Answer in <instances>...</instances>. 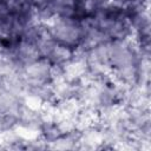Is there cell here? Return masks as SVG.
<instances>
[{"label": "cell", "mask_w": 151, "mask_h": 151, "mask_svg": "<svg viewBox=\"0 0 151 151\" xmlns=\"http://www.w3.org/2000/svg\"><path fill=\"white\" fill-rule=\"evenodd\" d=\"M46 26L58 44L73 47L78 46L81 41V24L73 17L55 15L50 22L46 24Z\"/></svg>", "instance_id": "obj_1"}]
</instances>
